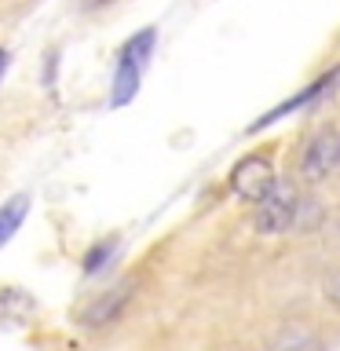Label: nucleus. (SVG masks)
Returning <instances> with one entry per match:
<instances>
[{"instance_id": "nucleus-1", "label": "nucleus", "mask_w": 340, "mask_h": 351, "mask_svg": "<svg viewBox=\"0 0 340 351\" xmlns=\"http://www.w3.org/2000/svg\"><path fill=\"white\" fill-rule=\"evenodd\" d=\"M333 172H340V128L322 125L304 139L300 158H296V180L304 186H318Z\"/></svg>"}, {"instance_id": "nucleus-2", "label": "nucleus", "mask_w": 340, "mask_h": 351, "mask_svg": "<svg viewBox=\"0 0 340 351\" xmlns=\"http://www.w3.org/2000/svg\"><path fill=\"white\" fill-rule=\"evenodd\" d=\"M300 191L293 180H274V186L252 205V227L263 238H278L289 234L296 223V208H300Z\"/></svg>"}, {"instance_id": "nucleus-3", "label": "nucleus", "mask_w": 340, "mask_h": 351, "mask_svg": "<svg viewBox=\"0 0 340 351\" xmlns=\"http://www.w3.org/2000/svg\"><path fill=\"white\" fill-rule=\"evenodd\" d=\"M132 300H136V278L125 274V278L110 282L106 289H99L95 296H88L81 304V311H77V326L88 329V333L117 326L121 318H125V311L132 307Z\"/></svg>"}, {"instance_id": "nucleus-4", "label": "nucleus", "mask_w": 340, "mask_h": 351, "mask_svg": "<svg viewBox=\"0 0 340 351\" xmlns=\"http://www.w3.org/2000/svg\"><path fill=\"white\" fill-rule=\"evenodd\" d=\"M274 161H271V154H245L234 169H230L227 176V186H230V194L238 197V202H245V205H256L263 194L274 186Z\"/></svg>"}, {"instance_id": "nucleus-5", "label": "nucleus", "mask_w": 340, "mask_h": 351, "mask_svg": "<svg viewBox=\"0 0 340 351\" xmlns=\"http://www.w3.org/2000/svg\"><path fill=\"white\" fill-rule=\"evenodd\" d=\"M267 351H329L326 337L318 333L315 322H304V318H285L271 329L267 337Z\"/></svg>"}, {"instance_id": "nucleus-6", "label": "nucleus", "mask_w": 340, "mask_h": 351, "mask_svg": "<svg viewBox=\"0 0 340 351\" xmlns=\"http://www.w3.org/2000/svg\"><path fill=\"white\" fill-rule=\"evenodd\" d=\"M337 77H340V70H329V73H322V77H318V81H315V84H307V88H304V92H296V95L289 99V103H282V106H274V110H267V114H263L260 121H252V125H249V132H260V128H267V125H274V121H282V117H289V114H293V110H304L307 103H315V99H322V95L329 92V84H333V81H337Z\"/></svg>"}, {"instance_id": "nucleus-7", "label": "nucleus", "mask_w": 340, "mask_h": 351, "mask_svg": "<svg viewBox=\"0 0 340 351\" xmlns=\"http://www.w3.org/2000/svg\"><path fill=\"white\" fill-rule=\"evenodd\" d=\"M139 77H143V66L136 62H117L114 70V84H110V106H128L139 92Z\"/></svg>"}, {"instance_id": "nucleus-8", "label": "nucleus", "mask_w": 340, "mask_h": 351, "mask_svg": "<svg viewBox=\"0 0 340 351\" xmlns=\"http://www.w3.org/2000/svg\"><path fill=\"white\" fill-rule=\"evenodd\" d=\"M33 311H37V300L26 289H0V326L26 322Z\"/></svg>"}, {"instance_id": "nucleus-9", "label": "nucleus", "mask_w": 340, "mask_h": 351, "mask_svg": "<svg viewBox=\"0 0 340 351\" xmlns=\"http://www.w3.org/2000/svg\"><path fill=\"white\" fill-rule=\"evenodd\" d=\"M154 44H158V29L154 26H143L136 37H128L117 51V62H136V66H147V59L154 55Z\"/></svg>"}, {"instance_id": "nucleus-10", "label": "nucleus", "mask_w": 340, "mask_h": 351, "mask_svg": "<svg viewBox=\"0 0 340 351\" xmlns=\"http://www.w3.org/2000/svg\"><path fill=\"white\" fill-rule=\"evenodd\" d=\"M26 213H29V194H15L8 205H0V245H8L11 234H19Z\"/></svg>"}, {"instance_id": "nucleus-11", "label": "nucleus", "mask_w": 340, "mask_h": 351, "mask_svg": "<svg viewBox=\"0 0 340 351\" xmlns=\"http://www.w3.org/2000/svg\"><path fill=\"white\" fill-rule=\"evenodd\" d=\"M114 249H117V238H110V241H95V245L84 252V271H88V274H95V271L110 260V256H114Z\"/></svg>"}, {"instance_id": "nucleus-12", "label": "nucleus", "mask_w": 340, "mask_h": 351, "mask_svg": "<svg viewBox=\"0 0 340 351\" xmlns=\"http://www.w3.org/2000/svg\"><path fill=\"white\" fill-rule=\"evenodd\" d=\"M322 296H326V304H329V307H337V311H340V267L326 274V282H322Z\"/></svg>"}, {"instance_id": "nucleus-13", "label": "nucleus", "mask_w": 340, "mask_h": 351, "mask_svg": "<svg viewBox=\"0 0 340 351\" xmlns=\"http://www.w3.org/2000/svg\"><path fill=\"white\" fill-rule=\"evenodd\" d=\"M110 4H114V0H77V11H81V15H95V11H103Z\"/></svg>"}, {"instance_id": "nucleus-14", "label": "nucleus", "mask_w": 340, "mask_h": 351, "mask_svg": "<svg viewBox=\"0 0 340 351\" xmlns=\"http://www.w3.org/2000/svg\"><path fill=\"white\" fill-rule=\"evenodd\" d=\"M4 70H8V51L0 48V77H4Z\"/></svg>"}]
</instances>
